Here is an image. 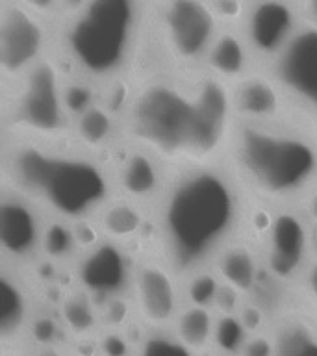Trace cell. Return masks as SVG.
Masks as SVG:
<instances>
[{
  "label": "cell",
  "mask_w": 317,
  "mask_h": 356,
  "mask_svg": "<svg viewBox=\"0 0 317 356\" xmlns=\"http://www.w3.org/2000/svg\"><path fill=\"white\" fill-rule=\"evenodd\" d=\"M234 108L238 119L249 121H271L295 117L269 72L256 69L249 76L232 86Z\"/></svg>",
  "instance_id": "e0dca14e"
},
{
  "label": "cell",
  "mask_w": 317,
  "mask_h": 356,
  "mask_svg": "<svg viewBox=\"0 0 317 356\" xmlns=\"http://www.w3.org/2000/svg\"><path fill=\"white\" fill-rule=\"evenodd\" d=\"M28 299L15 273L2 264L0 275V336L2 339H11L21 332L26 321Z\"/></svg>",
  "instance_id": "44dd1931"
},
{
  "label": "cell",
  "mask_w": 317,
  "mask_h": 356,
  "mask_svg": "<svg viewBox=\"0 0 317 356\" xmlns=\"http://www.w3.org/2000/svg\"><path fill=\"white\" fill-rule=\"evenodd\" d=\"M222 163L258 206H302L317 193V128L297 117L238 119Z\"/></svg>",
  "instance_id": "277c9868"
},
{
  "label": "cell",
  "mask_w": 317,
  "mask_h": 356,
  "mask_svg": "<svg viewBox=\"0 0 317 356\" xmlns=\"http://www.w3.org/2000/svg\"><path fill=\"white\" fill-rule=\"evenodd\" d=\"M275 356H317V334L304 323H288L275 338Z\"/></svg>",
  "instance_id": "cb8c5ba5"
},
{
  "label": "cell",
  "mask_w": 317,
  "mask_h": 356,
  "mask_svg": "<svg viewBox=\"0 0 317 356\" xmlns=\"http://www.w3.org/2000/svg\"><path fill=\"white\" fill-rule=\"evenodd\" d=\"M174 336L191 350L204 349L216 336V319L210 308L189 305L186 310L178 312L174 319Z\"/></svg>",
  "instance_id": "7402d4cb"
},
{
  "label": "cell",
  "mask_w": 317,
  "mask_h": 356,
  "mask_svg": "<svg viewBox=\"0 0 317 356\" xmlns=\"http://www.w3.org/2000/svg\"><path fill=\"white\" fill-rule=\"evenodd\" d=\"M141 2L145 4V8H154V6L161 4L163 0H141Z\"/></svg>",
  "instance_id": "e575fe53"
},
{
  "label": "cell",
  "mask_w": 317,
  "mask_h": 356,
  "mask_svg": "<svg viewBox=\"0 0 317 356\" xmlns=\"http://www.w3.org/2000/svg\"><path fill=\"white\" fill-rule=\"evenodd\" d=\"M300 26L302 17L295 0H249L239 30L256 65L267 69Z\"/></svg>",
  "instance_id": "8fae6325"
},
{
  "label": "cell",
  "mask_w": 317,
  "mask_h": 356,
  "mask_svg": "<svg viewBox=\"0 0 317 356\" xmlns=\"http://www.w3.org/2000/svg\"><path fill=\"white\" fill-rule=\"evenodd\" d=\"M154 11V60L136 72L199 71L221 30L208 0H163ZM130 74V76H132ZM128 80V78H127Z\"/></svg>",
  "instance_id": "52a82bcc"
},
{
  "label": "cell",
  "mask_w": 317,
  "mask_h": 356,
  "mask_svg": "<svg viewBox=\"0 0 317 356\" xmlns=\"http://www.w3.org/2000/svg\"><path fill=\"white\" fill-rule=\"evenodd\" d=\"M145 11L141 0H88L58 22L56 52L67 74L104 91L127 82L141 49Z\"/></svg>",
  "instance_id": "5b68a950"
},
{
  "label": "cell",
  "mask_w": 317,
  "mask_h": 356,
  "mask_svg": "<svg viewBox=\"0 0 317 356\" xmlns=\"http://www.w3.org/2000/svg\"><path fill=\"white\" fill-rule=\"evenodd\" d=\"M302 280H304L306 293L317 302V254L311 256V260L308 261V266L302 273Z\"/></svg>",
  "instance_id": "d6a6232c"
},
{
  "label": "cell",
  "mask_w": 317,
  "mask_h": 356,
  "mask_svg": "<svg viewBox=\"0 0 317 356\" xmlns=\"http://www.w3.org/2000/svg\"><path fill=\"white\" fill-rule=\"evenodd\" d=\"M41 356H60V355H56V353H44V355Z\"/></svg>",
  "instance_id": "d590c367"
},
{
  "label": "cell",
  "mask_w": 317,
  "mask_h": 356,
  "mask_svg": "<svg viewBox=\"0 0 317 356\" xmlns=\"http://www.w3.org/2000/svg\"><path fill=\"white\" fill-rule=\"evenodd\" d=\"M80 252H82V247L78 241L76 227L72 222L58 219V217L47 216L41 256H47L54 261H63L80 254Z\"/></svg>",
  "instance_id": "603a6c76"
},
{
  "label": "cell",
  "mask_w": 317,
  "mask_h": 356,
  "mask_svg": "<svg viewBox=\"0 0 317 356\" xmlns=\"http://www.w3.org/2000/svg\"><path fill=\"white\" fill-rule=\"evenodd\" d=\"M249 208V197L225 163L171 171L150 206V249L178 277H189L210 267L245 232Z\"/></svg>",
  "instance_id": "7a4b0ae2"
},
{
  "label": "cell",
  "mask_w": 317,
  "mask_h": 356,
  "mask_svg": "<svg viewBox=\"0 0 317 356\" xmlns=\"http://www.w3.org/2000/svg\"><path fill=\"white\" fill-rule=\"evenodd\" d=\"M50 19L38 15L15 0L0 8V78L2 89L21 82L39 61L54 52Z\"/></svg>",
  "instance_id": "9c48e42d"
},
{
  "label": "cell",
  "mask_w": 317,
  "mask_h": 356,
  "mask_svg": "<svg viewBox=\"0 0 317 356\" xmlns=\"http://www.w3.org/2000/svg\"><path fill=\"white\" fill-rule=\"evenodd\" d=\"M256 249L261 267L275 282H291L302 277L314 256V219L302 206H263Z\"/></svg>",
  "instance_id": "ba28073f"
},
{
  "label": "cell",
  "mask_w": 317,
  "mask_h": 356,
  "mask_svg": "<svg viewBox=\"0 0 317 356\" xmlns=\"http://www.w3.org/2000/svg\"><path fill=\"white\" fill-rule=\"evenodd\" d=\"M44 222V211L33 202L0 188V254L4 266H24L41 256Z\"/></svg>",
  "instance_id": "4fadbf2b"
},
{
  "label": "cell",
  "mask_w": 317,
  "mask_h": 356,
  "mask_svg": "<svg viewBox=\"0 0 317 356\" xmlns=\"http://www.w3.org/2000/svg\"><path fill=\"white\" fill-rule=\"evenodd\" d=\"M139 356H193V350L184 345L177 336L171 338L165 334H154L145 339Z\"/></svg>",
  "instance_id": "83f0119b"
},
{
  "label": "cell",
  "mask_w": 317,
  "mask_h": 356,
  "mask_svg": "<svg viewBox=\"0 0 317 356\" xmlns=\"http://www.w3.org/2000/svg\"><path fill=\"white\" fill-rule=\"evenodd\" d=\"M2 186L67 222L93 221L113 199V180L104 156L74 141L2 134Z\"/></svg>",
  "instance_id": "3957f363"
},
{
  "label": "cell",
  "mask_w": 317,
  "mask_h": 356,
  "mask_svg": "<svg viewBox=\"0 0 317 356\" xmlns=\"http://www.w3.org/2000/svg\"><path fill=\"white\" fill-rule=\"evenodd\" d=\"M245 330L247 327L241 321V317L236 314H222V317L216 323V336L213 339L219 345V349L225 353H238L245 345Z\"/></svg>",
  "instance_id": "484cf974"
},
{
  "label": "cell",
  "mask_w": 317,
  "mask_h": 356,
  "mask_svg": "<svg viewBox=\"0 0 317 356\" xmlns=\"http://www.w3.org/2000/svg\"><path fill=\"white\" fill-rule=\"evenodd\" d=\"M221 26H239L249 0H208Z\"/></svg>",
  "instance_id": "f1b7e54d"
},
{
  "label": "cell",
  "mask_w": 317,
  "mask_h": 356,
  "mask_svg": "<svg viewBox=\"0 0 317 356\" xmlns=\"http://www.w3.org/2000/svg\"><path fill=\"white\" fill-rule=\"evenodd\" d=\"M63 316H65L67 325L74 330V332H88L95 325V316L91 310V300L88 293L78 297H71L63 306Z\"/></svg>",
  "instance_id": "4316f807"
},
{
  "label": "cell",
  "mask_w": 317,
  "mask_h": 356,
  "mask_svg": "<svg viewBox=\"0 0 317 356\" xmlns=\"http://www.w3.org/2000/svg\"><path fill=\"white\" fill-rule=\"evenodd\" d=\"M300 11L302 22L317 30V0H295Z\"/></svg>",
  "instance_id": "836d02e7"
},
{
  "label": "cell",
  "mask_w": 317,
  "mask_h": 356,
  "mask_svg": "<svg viewBox=\"0 0 317 356\" xmlns=\"http://www.w3.org/2000/svg\"><path fill=\"white\" fill-rule=\"evenodd\" d=\"M204 69L228 86H234L260 67L256 65L239 26H221L206 56Z\"/></svg>",
  "instance_id": "d6986e66"
},
{
  "label": "cell",
  "mask_w": 317,
  "mask_h": 356,
  "mask_svg": "<svg viewBox=\"0 0 317 356\" xmlns=\"http://www.w3.org/2000/svg\"><path fill=\"white\" fill-rule=\"evenodd\" d=\"M122 86L115 102L122 139L169 171L222 163L238 121L232 86L206 69L136 72Z\"/></svg>",
  "instance_id": "6da1fadb"
},
{
  "label": "cell",
  "mask_w": 317,
  "mask_h": 356,
  "mask_svg": "<svg viewBox=\"0 0 317 356\" xmlns=\"http://www.w3.org/2000/svg\"><path fill=\"white\" fill-rule=\"evenodd\" d=\"M243 234L230 241L216 256L211 269L216 271L222 284H227L241 295H247L256 288L263 267L254 241L245 239Z\"/></svg>",
  "instance_id": "ffe728a7"
},
{
  "label": "cell",
  "mask_w": 317,
  "mask_h": 356,
  "mask_svg": "<svg viewBox=\"0 0 317 356\" xmlns=\"http://www.w3.org/2000/svg\"><path fill=\"white\" fill-rule=\"evenodd\" d=\"M88 4V0H58V8H56V19L54 22H63L76 15L78 11L82 10L83 6Z\"/></svg>",
  "instance_id": "1f68e13d"
},
{
  "label": "cell",
  "mask_w": 317,
  "mask_h": 356,
  "mask_svg": "<svg viewBox=\"0 0 317 356\" xmlns=\"http://www.w3.org/2000/svg\"><path fill=\"white\" fill-rule=\"evenodd\" d=\"M100 236L133 250L150 243L152 217L149 206L113 195V199L95 217Z\"/></svg>",
  "instance_id": "2e32d148"
},
{
  "label": "cell",
  "mask_w": 317,
  "mask_h": 356,
  "mask_svg": "<svg viewBox=\"0 0 317 356\" xmlns=\"http://www.w3.org/2000/svg\"><path fill=\"white\" fill-rule=\"evenodd\" d=\"M65 80V69L54 50L21 82L2 89V134L72 141V113L67 104Z\"/></svg>",
  "instance_id": "8992f818"
},
{
  "label": "cell",
  "mask_w": 317,
  "mask_h": 356,
  "mask_svg": "<svg viewBox=\"0 0 317 356\" xmlns=\"http://www.w3.org/2000/svg\"><path fill=\"white\" fill-rule=\"evenodd\" d=\"M72 141L93 154L106 156L121 139V119L115 104L106 97L97 99L72 115Z\"/></svg>",
  "instance_id": "ac0fdd59"
},
{
  "label": "cell",
  "mask_w": 317,
  "mask_h": 356,
  "mask_svg": "<svg viewBox=\"0 0 317 356\" xmlns=\"http://www.w3.org/2000/svg\"><path fill=\"white\" fill-rule=\"evenodd\" d=\"M177 278V273L156 250L154 254L147 250L133 264V297L141 317L152 327H165L177 319L180 305Z\"/></svg>",
  "instance_id": "5bb4252c"
},
{
  "label": "cell",
  "mask_w": 317,
  "mask_h": 356,
  "mask_svg": "<svg viewBox=\"0 0 317 356\" xmlns=\"http://www.w3.org/2000/svg\"><path fill=\"white\" fill-rule=\"evenodd\" d=\"M263 71L282 91L297 119L317 128V30L302 22L288 47Z\"/></svg>",
  "instance_id": "30bf717a"
},
{
  "label": "cell",
  "mask_w": 317,
  "mask_h": 356,
  "mask_svg": "<svg viewBox=\"0 0 317 356\" xmlns=\"http://www.w3.org/2000/svg\"><path fill=\"white\" fill-rule=\"evenodd\" d=\"M130 252L122 245L100 239L80 252L76 278L89 297L113 299L127 288H132L133 264Z\"/></svg>",
  "instance_id": "9a60e30c"
},
{
  "label": "cell",
  "mask_w": 317,
  "mask_h": 356,
  "mask_svg": "<svg viewBox=\"0 0 317 356\" xmlns=\"http://www.w3.org/2000/svg\"><path fill=\"white\" fill-rule=\"evenodd\" d=\"M243 353L245 356H275V341L271 343L267 338L256 336L245 341Z\"/></svg>",
  "instance_id": "f546056e"
},
{
  "label": "cell",
  "mask_w": 317,
  "mask_h": 356,
  "mask_svg": "<svg viewBox=\"0 0 317 356\" xmlns=\"http://www.w3.org/2000/svg\"><path fill=\"white\" fill-rule=\"evenodd\" d=\"M188 278V297L191 305L206 306V308L216 305L217 293L221 288V280L216 275V271H210V267H206V269H200V271L189 275Z\"/></svg>",
  "instance_id": "d4e9b609"
},
{
  "label": "cell",
  "mask_w": 317,
  "mask_h": 356,
  "mask_svg": "<svg viewBox=\"0 0 317 356\" xmlns=\"http://www.w3.org/2000/svg\"><path fill=\"white\" fill-rule=\"evenodd\" d=\"M22 4L28 10L35 11L38 15L47 17L50 21L56 19V8H58V0H15Z\"/></svg>",
  "instance_id": "4dcf8cb0"
},
{
  "label": "cell",
  "mask_w": 317,
  "mask_h": 356,
  "mask_svg": "<svg viewBox=\"0 0 317 356\" xmlns=\"http://www.w3.org/2000/svg\"><path fill=\"white\" fill-rule=\"evenodd\" d=\"M110 167L113 191L117 197L130 199L143 206H152L160 197L169 178V169L149 150L119 139L104 156Z\"/></svg>",
  "instance_id": "7c38bea8"
}]
</instances>
